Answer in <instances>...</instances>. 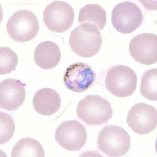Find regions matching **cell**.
Here are the masks:
<instances>
[{
    "mask_svg": "<svg viewBox=\"0 0 157 157\" xmlns=\"http://www.w3.org/2000/svg\"><path fill=\"white\" fill-rule=\"evenodd\" d=\"M69 43L72 50L77 55L91 58L98 54L101 48L102 35L94 25L82 24L72 31Z\"/></svg>",
    "mask_w": 157,
    "mask_h": 157,
    "instance_id": "obj_1",
    "label": "cell"
},
{
    "mask_svg": "<svg viewBox=\"0 0 157 157\" xmlns=\"http://www.w3.org/2000/svg\"><path fill=\"white\" fill-rule=\"evenodd\" d=\"M78 118L88 125H101L112 117L110 102L97 95H88L78 102L77 107Z\"/></svg>",
    "mask_w": 157,
    "mask_h": 157,
    "instance_id": "obj_2",
    "label": "cell"
},
{
    "mask_svg": "<svg viewBox=\"0 0 157 157\" xmlns=\"http://www.w3.org/2000/svg\"><path fill=\"white\" fill-rule=\"evenodd\" d=\"M98 148L109 157H121L129 151L130 137L128 133L117 125L103 127L98 134Z\"/></svg>",
    "mask_w": 157,
    "mask_h": 157,
    "instance_id": "obj_3",
    "label": "cell"
},
{
    "mask_svg": "<svg viewBox=\"0 0 157 157\" xmlns=\"http://www.w3.org/2000/svg\"><path fill=\"white\" fill-rule=\"evenodd\" d=\"M137 84L135 72L128 67L120 64L110 68L105 79L106 89L120 98L131 96L136 90Z\"/></svg>",
    "mask_w": 157,
    "mask_h": 157,
    "instance_id": "obj_4",
    "label": "cell"
},
{
    "mask_svg": "<svg viewBox=\"0 0 157 157\" xmlns=\"http://www.w3.org/2000/svg\"><path fill=\"white\" fill-rule=\"evenodd\" d=\"M38 20L32 12L21 10L14 13L9 19L6 30L12 39L19 43L29 41L39 32Z\"/></svg>",
    "mask_w": 157,
    "mask_h": 157,
    "instance_id": "obj_5",
    "label": "cell"
},
{
    "mask_svg": "<svg viewBox=\"0 0 157 157\" xmlns=\"http://www.w3.org/2000/svg\"><path fill=\"white\" fill-rule=\"evenodd\" d=\"M143 21L142 11L133 2H121L116 5L113 10V25L117 32L122 34L133 32L141 26Z\"/></svg>",
    "mask_w": 157,
    "mask_h": 157,
    "instance_id": "obj_6",
    "label": "cell"
},
{
    "mask_svg": "<svg viewBox=\"0 0 157 157\" xmlns=\"http://www.w3.org/2000/svg\"><path fill=\"white\" fill-rule=\"evenodd\" d=\"M75 12L67 2L55 1L48 4L44 12L43 20L46 27L53 32L63 33L70 29Z\"/></svg>",
    "mask_w": 157,
    "mask_h": 157,
    "instance_id": "obj_7",
    "label": "cell"
},
{
    "mask_svg": "<svg viewBox=\"0 0 157 157\" xmlns=\"http://www.w3.org/2000/svg\"><path fill=\"white\" fill-rule=\"evenodd\" d=\"M55 139L66 150L77 151L86 145L87 140L86 127L76 120L64 121L56 130Z\"/></svg>",
    "mask_w": 157,
    "mask_h": 157,
    "instance_id": "obj_8",
    "label": "cell"
},
{
    "mask_svg": "<svg viewBox=\"0 0 157 157\" xmlns=\"http://www.w3.org/2000/svg\"><path fill=\"white\" fill-rule=\"evenodd\" d=\"M126 121L129 127L136 134H150L157 127V109L145 103L136 104L129 111Z\"/></svg>",
    "mask_w": 157,
    "mask_h": 157,
    "instance_id": "obj_9",
    "label": "cell"
},
{
    "mask_svg": "<svg viewBox=\"0 0 157 157\" xmlns=\"http://www.w3.org/2000/svg\"><path fill=\"white\" fill-rule=\"evenodd\" d=\"M96 80V74L86 63H77L70 65L64 73L63 82L68 89L82 93L89 89Z\"/></svg>",
    "mask_w": 157,
    "mask_h": 157,
    "instance_id": "obj_10",
    "label": "cell"
},
{
    "mask_svg": "<svg viewBox=\"0 0 157 157\" xmlns=\"http://www.w3.org/2000/svg\"><path fill=\"white\" fill-rule=\"evenodd\" d=\"M130 55L144 65H151L157 61V36L151 33L139 34L129 43Z\"/></svg>",
    "mask_w": 157,
    "mask_h": 157,
    "instance_id": "obj_11",
    "label": "cell"
},
{
    "mask_svg": "<svg viewBox=\"0 0 157 157\" xmlns=\"http://www.w3.org/2000/svg\"><path fill=\"white\" fill-rule=\"evenodd\" d=\"M20 80L7 78L0 83V106L7 111H15L25 102L26 91Z\"/></svg>",
    "mask_w": 157,
    "mask_h": 157,
    "instance_id": "obj_12",
    "label": "cell"
},
{
    "mask_svg": "<svg viewBox=\"0 0 157 157\" xmlns=\"http://www.w3.org/2000/svg\"><path fill=\"white\" fill-rule=\"evenodd\" d=\"M61 103L59 94L50 88H43L38 90L33 99V105L35 111L44 116H50L57 112Z\"/></svg>",
    "mask_w": 157,
    "mask_h": 157,
    "instance_id": "obj_13",
    "label": "cell"
},
{
    "mask_svg": "<svg viewBox=\"0 0 157 157\" xmlns=\"http://www.w3.org/2000/svg\"><path fill=\"white\" fill-rule=\"evenodd\" d=\"M60 49L55 43L45 41L40 43L34 51V60L38 66L44 69H51L59 64Z\"/></svg>",
    "mask_w": 157,
    "mask_h": 157,
    "instance_id": "obj_14",
    "label": "cell"
},
{
    "mask_svg": "<svg viewBox=\"0 0 157 157\" xmlns=\"http://www.w3.org/2000/svg\"><path fill=\"white\" fill-rule=\"evenodd\" d=\"M106 20V12L98 4H87L79 12L78 21L80 23L92 24L99 30L103 29Z\"/></svg>",
    "mask_w": 157,
    "mask_h": 157,
    "instance_id": "obj_15",
    "label": "cell"
},
{
    "mask_svg": "<svg viewBox=\"0 0 157 157\" xmlns=\"http://www.w3.org/2000/svg\"><path fill=\"white\" fill-rule=\"evenodd\" d=\"M11 157H44L45 151L39 141L30 138L21 139L13 147Z\"/></svg>",
    "mask_w": 157,
    "mask_h": 157,
    "instance_id": "obj_16",
    "label": "cell"
},
{
    "mask_svg": "<svg viewBox=\"0 0 157 157\" xmlns=\"http://www.w3.org/2000/svg\"><path fill=\"white\" fill-rule=\"evenodd\" d=\"M157 69L145 72L141 78L140 93L145 98L151 101L157 100Z\"/></svg>",
    "mask_w": 157,
    "mask_h": 157,
    "instance_id": "obj_17",
    "label": "cell"
},
{
    "mask_svg": "<svg viewBox=\"0 0 157 157\" xmlns=\"http://www.w3.org/2000/svg\"><path fill=\"white\" fill-rule=\"evenodd\" d=\"M18 56L9 47L0 48V74L11 73L15 70L18 64Z\"/></svg>",
    "mask_w": 157,
    "mask_h": 157,
    "instance_id": "obj_18",
    "label": "cell"
},
{
    "mask_svg": "<svg viewBox=\"0 0 157 157\" xmlns=\"http://www.w3.org/2000/svg\"><path fill=\"white\" fill-rule=\"evenodd\" d=\"M0 144L7 143L13 137L15 132V123L12 117L6 113L0 112Z\"/></svg>",
    "mask_w": 157,
    "mask_h": 157,
    "instance_id": "obj_19",
    "label": "cell"
}]
</instances>
